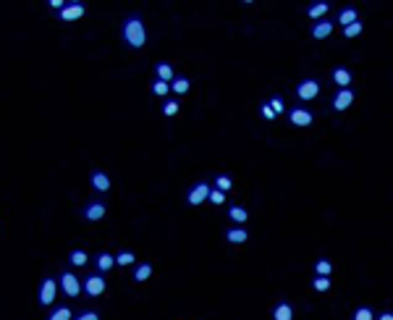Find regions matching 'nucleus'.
Listing matches in <instances>:
<instances>
[{"label":"nucleus","mask_w":393,"mask_h":320,"mask_svg":"<svg viewBox=\"0 0 393 320\" xmlns=\"http://www.w3.org/2000/svg\"><path fill=\"white\" fill-rule=\"evenodd\" d=\"M63 5H66V3H63V0H50V8H55V11H61Z\"/></svg>","instance_id":"nucleus-37"},{"label":"nucleus","mask_w":393,"mask_h":320,"mask_svg":"<svg viewBox=\"0 0 393 320\" xmlns=\"http://www.w3.org/2000/svg\"><path fill=\"white\" fill-rule=\"evenodd\" d=\"M364 32V24H362V18L359 21H354V24H349V27H344V37L346 40H354V37H359Z\"/></svg>","instance_id":"nucleus-27"},{"label":"nucleus","mask_w":393,"mask_h":320,"mask_svg":"<svg viewBox=\"0 0 393 320\" xmlns=\"http://www.w3.org/2000/svg\"><path fill=\"white\" fill-rule=\"evenodd\" d=\"M333 29H336V24L333 21H314V27H312V37L314 40H328V37L333 34Z\"/></svg>","instance_id":"nucleus-13"},{"label":"nucleus","mask_w":393,"mask_h":320,"mask_svg":"<svg viewBox=\"0 0 393 320\" xmlns=\"http://www.w3.org/2000/svg\"><path fill=\"white\" fill-rule=\"evenodd\" d=\"M212 189H218V192H223V194H225V192H231V189H234V178H231L228 174L215 176V187H212Z\"/></svg>","instance_id":"nucleus-26"},{"label":"nucleus","mask_w":393,"mask_h":320,"mask_svg":"<svg viewBox=\"0 0 393 320\" xmlns=\"http://www.w3.org/2000/svg\"><path fill=\"white\" fill-rule=\"evenodd\" d=\"M105 213H108V205L100 202V200H94V202L84 205V210H81V218L89 221V223H97V221L105 218Z\"/></svg>","instance_id":"nucleus-7"},{"label":"nucleus","mask_w":393,"mask_h":320,"mask_svg":"<svg viewBox=\"0 0 393 320\" xmlns=\"http://www.w3.org/2000/svg\"><path fill=\"white\" fill-rule=\"evenodd\" d=\"M113 260H115V265H118V268H128V265H134V262H137V255L128 252V249H124V252H118Z\"/></svg>","instance_id":"nucleus-25"},{"label":"nucleus","mask_w":393,"mask_h":320,"mask_svg":"<svg viewBox=\"0 0 393 320\" xmlns=\"http://www.w3.org/2000/svg\"><path fill=\"white\" fill-rule=\"evenodd\" d=\"M228 218L234 221L236 226H241V223L249 221V213H247V208H241V205H234V208L228 210Z\"/></svg>","instance_id":"nucleus-22"},{"label":"nucleus","mask_w":393,"mask_h":320,"mask_svg":"<svg viewBox=\"0 0 393 320\" xmlns=\"http://www.w3.org/2000/svg\"><path fill=\"white\" fill-rule=\"evenodd\" d=\"M84 14H87L84 3H66L61 11H58V18H61V21H76V18H81Z\"/></svg>","instance_id":"nucleus-8"},{"label":"nucleus","mask_w":393,"mask_h":320,"mask_svg":"<svg viewBox=\"0 0 393 320\" xmlns=\"http://www.w3.org/2000/svg\"><path fill=\"white\" fill-rule=\"evenodd\" d=\"M55 297H58V281L55 278H42V284H40V297H37V299H40V304L42 307H50V304H53L55 302Z\"/></svg>","instance_id":"nucleus-6"},{"label":"nucleus","mask_w":393,"mask_h":320,"mask_svg":"<svg viewBox=\"0 0 393 320\" xmlns=\"http://www.w3.org/2000/svg\"><path fill=\"white\" fill-rule=\"evenodd\" d=\"M189 87H191V81L186 79V76H173V81H171V92L173 95H186Z\"/></svg>","instance_id":"nucleus-21"},{"label":"nucleus","mask_w":393,"mask_h":320,"mask_svg":"<svg viewBox=\"0 0 393 320\" xmlns=\"http://www.w3.org/2000/svg\"><path fill=\"white\" fill-rule=\"evenodd\" d=\"M288 121H291V126H299V129H307V126H312V111H307V108H294L291 113H288Z\"/></svg>","instance_id":"nucleus-9"},{"label":"nucleus","mask_w":393,"mask_h":320,"mask_svg":"<svg viewBox=\"0 0 393 320\" xmlns=\"http://www.w3.org/2000/svg\"><path fill=\"white\" fill-rule=\"evenodd\" d=\"M333 81L338 84V89H346L351 84V71H349V68H344V66L333 68Z\"/></svg>","instance_id":"nucleus-17"},{"label":"nucleus","mask_w":393,"mask_h":320,"mask_svg":"<svg viewBox=\"0 0 393 320\" xmlns=\"http://www.w3.org/2000/svg\"><path fill=\"white\" fill-rule=\"evenodd\" d=\"M74 318V310H71L68 304H61V307H55L53 312L47 315V320H71Z\"/></svg>","instance_id":"nucleus-24"},{"label":"nucleus","mask_w":393,"mask_h":320,"mask_svg":"<svg viewBox=\"0 0 393 320\" xmlns=\"http://www.w3.org/2000/svg\"><path fill=\"white\" fill-rule=\"evenodd\" d=\"M58 286H61L63 294H66V297H71V299L81 297V281L76 278V273L63 271V273H61V281H58Z\"/></svg>","instance_id":"nucleus-4"},{"label":"nucleus","mask_w":393,"mask_h":320,"mask_svg":"<svg viewBox=\"0 0 393 320\" xmlns=\"http://www.w3.org/2000/svg\"><path fill=\"white\" fill-rule=\"evenodd\" d=\"M354 89L351 87H346V89H338L336 92V97H333V111H346V108H351V102H354Z\"/></svg>","instance_id":"nucleus-10"},{"label":"nucleus","mask_w":393,"mask_h":320,"mask_svg":"<svg viewBox=\"0 0 393 320\" xmlns=\"http://www.w3.org/2000/svg\"><path fill=\"white\" fill-rule=\"evenodd\" d=\"M152 95H155V97H168V95H171V84H165V81H157V79H155V81H152Z\"/></svg>","instance_id":"nucleus-29"},{"label":"nucleus","mask_w":393,"mask_h":320,"mask_svg":"<svg viewBox=\"0 0 393 320\" xmlns=\"http://www.w3.org/2000/svg\"><path fill=\"white\" fill-rule=\"evenodd\" d=\"M121 34H124V42L128 45V48H134V50H141L147 45V27H144V21H141L139 14H131V16L124 18Z\"/></svg>","instance_id":"nucleus-1"},{"label":"nucleus","mask_w":393,"mask_h":320,"mask_svg":"<svg viewBox=\"0 0 393 320\" xmlns=\"http://www.w3.org/2000/svg\"><path fill=\"white\" fill-rule=\"evenodd\" d=\"M336 21L341 24V27H349V24L359 21V11L354 8V5H346V8L338 11V18H336Z\"/></svg>","instance_id":"nucleus-15"},{"label":"nucleus","mask_w":393,"mask_h":320,"mask_svg":"<svg viewBox=\"0 0 393 320\" xmlns=\"http://www.w3.org/2000/svg\"><path fill=\"white\" fill-rule=\"evenodd\" d=\"M354 320H375V312L370 307H359V310H354Z\"/></svg>","instance_id":"nucleus-32"},{"label":"nucleus","mask_w":393,"mask_h":320,"mask_svg":"<svg viewBox=\"0 0 393 320\" xmlns=\"http://www.w3.org/2000/svg\"><path fill=\"white\" fill-rule=\"evenodd\" d=\"M247 239H249V231L241 228V226H234V228L225 231V241H231V244H244Z\"/></svg>","instance_id":"nucleus-16"},{"label":"nucleus","mask_w":393,"mask_h":320,"mask_svg":"<svg viewBox=\"0 0 393 320\" xmlns=\"http://www.w3.org/2000/svg\"><path fill=\"white\" fill-rule=\"evenodd\" d=\"M71 320H100V312L97 310H84V312H79V315H74Z\"/></svg>","instance_id":"nucleus-33"},{"label":"nucleus","mask_w":393,"mask_h":320,"mask_svg":"<svg viewBox=\"0 0 393 320\" xmlns=\"http://www.w3.org/2000/svg\"><path fill=\"white\" fill-rule=\"evenodd\" d=\"M267 105H270V111H273L275 116H281V113L286 111V102H283V97H270Z\"/></svg>","instance_id":"nucleus-31"},{"label":"nucleus","mask_w":393,"mask_h":320,"mask_svg":"<svg viewBox=\"0 0 393 320\" xmlns=\"http://www.w3.org/2000/svg\"><path fill=\"white\" fill-rule=\"evenodd\" d=\"M207 202H212V205H223V202H225V194H223V192H218V189H210Z\"/></svg>","instance_id":"nucleus-35"},{"label":"nucleus","mask_w":393,"mask_h":320,"mask_svg":"<svg viewBox=\"0 0 393 320\" xmlns=\"http://www.w3.org/2000/svg\"><path fill=\"white\" fill-rule=\"evenodd\" d=\"M173 76H176V74H173V66H171L168 61H160L157 66H155V79H157V81H165V84H171Z\"/></svg>","instance_id":"nucleus-14"},{"label":"nucleus","mask_w":393,"mask_h":320,"mask_svg":"<svg viewBox=\"0 0 393 320\" xmlns=\"http://www.w3.org/2000/svg\"><path fill=\"white\" fill-rule=\"evenodd\" d=\"M150 276H152V262H139L137 271H134V281H137V284H144Z\"/></svg>","instance_id":"nucleus-23"},{"label":"nucleus","mask_w":393,"mask_h":320,"mask_svg":"<svg viewBox=\"0 0 393 320\" xmlns=\"http://www.w3.org/2000/svg\"><path fill=\"white\" fill-rule=\"evenodd\" d=\"M260 111H262V118H265V121H273V118H275V113L270 111V105H267V102H262V108H260Z\"/></svg>","instance_id":"nucleus-36"},{"label":"nucleus","mask_w":393,"mask_h":320,"mask_svg":"<svg viewBox=\"0 0 393 320\" xmlns=\"http://www.w3.org/2000/svg\"><path fill=\"white\" fill-rule=\"evenodd\" d=\"M210 189H212V184L210 181H199V184H194L189 192H186V202L189 205H202V202H207V197H210Z\"/></svg>","instance_id":"nucleus-5"},{"label":"nucleus","mask_w":393,"mask_h":320,"mask_svg":"<svg viewBox=\"0 0 393 320\" xmlns=\"http://www.w3.org/2000/svg\"><path fill=\"white\" fill-rule=\"evenodd\" d=\"M314 273H317V276H328V278H330V273H333V265H330V260L320 257L317 262H314Z\"/></svg>","instance_id":"nucleus-28"},{"label":"nucleus","mask_w":393,"mask_h":320,"mask_svg":"<svg viewBox=\"0 0 393 320\" xmlns=\"http://www.w3.org/2000/svg\"><path fill=\"white\" fill-rule=\"evenodd\" d=\"M328 11H330V5H328V3H312L307 8V16L312 18V21H323Z\"/></svg>","instance_id":"nucleus-18"},{"label":"nucleus","mask_w":393,"mask_h":320,"mask_svg":"<svg viewBox=\"0 0 393 320\" xmlns=\"http://www.w3.org/2000/svg\"><path fill=\"white\" fill-rule=\"evenodd\" d=\"M312 289L314 291H328V289H330V278H328V276H314Z\"/></svg>","instance_id":"nucleus-30"},{"label":"nucleus","mask_w":393,"mask_h":320,"mask_svg":"<svg viewBox=\"0 0 393 320\" xmlns=\"http://www.w3.org/2000/svg\"><path fill=\"white\" fill-rule=\"evenodd\" d=\"M176 113H178V102L176 100H168V102H165V105H163V116H176Z\"/></svg>","instance_id":"nucleus-34"},{"label":"nucleus","mask_w":393,"mask_h":320,"mask_svg":"<svg viewBox=\"0 0 393 320\" xmlns=\"http://www.w3.org/2000/svg\"><path fill=\"white\" fill-rule=\"evenodd\" d=\"M273 320H294V307L288 299H281V302L273 307Z\"/></svg>","instance_id":"nucleus-12"},{"label":"nucleus","mask_w":393,"mask_h":320,"mask_svg":"<svg viewBox=\"0 0 393 320\" xmlns=\"http://www.w3.org/2000/svg\"><path fill=\"white\" fill-rule=\"evenodd\" d=\"M89 184H92V189L100 192V194H108V192H110V176H108L105 171H92Z\"/></svg>","instance_id":"nucleus-11"},{"label":"nucleus","mask_w":393,"mask_h":320,"mask_svg":"<svg viewBox=\"0 0 393 320\" xmlns=\"http://www.w3.org/2000/svg\"><path fill=\"white\" fill-rule=\"evenodd\" d=\"M68 262L74 268H84L89 262V255L84 252V249H71V252H68Z\"/></svg>","instance_id":"nucleus-20"},{"label":"nucleus","mask_w":393,"mask_h":320,"mask_svg":"<svg viewBox=\"0 0 393 320\" xmlns=\"http://www.w3.org/2000/svg\"><path fill=\"white\" fill-rule=\"evenodd\" d=\"M94 265H97V273H108L110 268H115V260L110 252H100L97 260H94Z\"/></svg>","instance_id":"nucleus-19"},{"label":"nucleus","mask_w":393,"mask_h":320,"mask_svg":"<svg viewBox=\"0 0 393 320\" xmlns=\"http://www.w3.org/2000/svg\"><path fill=\"white\" fill-rule=\"evenodd\" d=\"M377 320H393V312H383V315H380Z\"/></svg>","instance_id":"nucleus-38"},{"label":"nucleus","mask_w":393,"mask_h":320,"mask_svg":"<svg viewBox=\"0 0 393 320\" xmlns=\"http://www.w3.org/2000/svg\"><path fill=\"white\" fill-rule=\"evenodd\" d=\"M294 95H296V100H301V102H312L320 95V81L312 79V76H307V79H301L299 84H296Z\"/></svg>","instance_id":"nucleus-2"},{"label":"nucleus","mask_w":393,"mask_h":320,"mask_svg":"<svg viewBox=\"0 0 393 320\" xmlns=\"http://www.w3.org/2000/svg\"><path fill=\"white\" fill-rule=\"evenodd\" d=\"M105 289H108V281H105V276H102V273H92V276H87L84 284H81V291H84L87 297H92V299L102 297V294H105Z\"/></svg>","instance_id":"nucleus-3"}]
</instances>
